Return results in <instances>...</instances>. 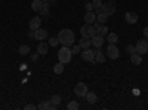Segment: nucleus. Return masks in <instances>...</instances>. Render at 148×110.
I'll list each match as a JSON object with an SVG mask.
<instances>
[{"instance_id":"b1692460","label":"nucleus","mask_w":148,"mask_h":110,"mask_svg":"<svg viewBox=\"0 0 148 110\" xmlns=\"http://www.w3.org/2000/svg\"><path fill=\"white\" fill-rule=\"evenodd\" d=\"M108 15H105L104 12H98V15H96V22H99V24H104L107 21Z\"/></svg>"},{"instance_id":"6e6552de","label":"nucleus","mask_w":148,"mask_h":110,"mask_svg":"<svg viewBox=\"0 0 148 110\" xmlns=\"http://www.w3.org/2000/svg\"><path fill=\"white\" fill-rule=\"evenodd\" d=\"M80 55H82V58L84 59V61H89V63H93L95 64V51H92V49H83L82 52H80Z\"/></svg>"},{"instance_id":"4c0bfd02","label":"nucleus","mask_w":148,"mask_h":110,"mask_svg":"<svg viewBox=\"0 0 148 110\" xmlns=\"http://www.w3.org/2000/svg\"><path fill=\"white\" fill-rule=\"evenodd\" d=\"M37 55H39V52L34 54V55H31V59H37Z\"/></svg>"},{"instance_id":"f8f14e48","label":"nucleus","mask_w":148,"mask_h":110,"mask_svg":"<svg viewBox=\"0 0 148 110\" xmlns=\"http://www.w3.org/2000/svg\"><path fill=\"white\" fill-rule=\"evenodd\" d=\"M104 42H105V39H104V36H101V34H95L92 37V45L95 48H101Z\"/></svg>"},{"instance_id":"ddd939ff","label":"nucleus","mask_w":148,"mask_h":110,"mask_svg":"<svg viewBox=\"0 0 148 110\" xmlns=\"http://www.w3.org/2000/svg\"><path fill=\"white\" fill-rule=\"evenodd\" d=\"M42 26V18L40 17H34L30 19V28L31 30H37V28H40Z\"/></svg>"},{"instance_id":"473e14b6","label":"nucleus","mask_w":148,"mask_h":110,"mask_svg":"<svg viewBox=\"0 0 148 110\" xmlns=\"http://www.w3.org/2000/svg\"><path fill=\"white\" fill-rule=\"evenodd\" d=\"M37 109V106H34V104H27L25 106V110H36Z\"/></svg>"},{"instance_id":"a878e982","label":"nucleus","mask_w":148,"mask_h":110,"mask_svg":"<svg viewBox=\"0 0 148 110\" xmlns=\"http://www.w3.org/2000/svg\"><path fill=\"white\" fill-rule=\"evenodd\" d=\"M92 5H93V8L96 9V12H99L104 3H102V0H92Z\"/></svg>"},{"instance_id":"aec40b11","label":"nucleus","mask_w":148,"mask_h":110,"mask_svg":"<svg viewBox=\"0 0 148 110\" xmlns=\"http://www.w3.org/2000/svg\"><path fill=\"white\" fill-rule=\"evenodd\" d=\"M79 45H80L82 49H88V48H90V45H92V40H89V37H82Z\"/></svg>"},{"instance_id":"f03ea898","label":"nucleus","mask_w":148,"mask_h":110,"mask_svg":"<svg viewBox=\"0 0 148 110\" xmlns=\"http://www.w3.org/2000/svg\"><path fill=\"white\" fill-rule=\"evenodd\" d=\"M73 58V52L68 46H62L61 49L58 51V59H59V63H62V64H68L70 61Z\"/></svg>"},{"instance_id":"72a5a7b5","label":"nucleus","mask_w":148,"mask_h":110,"mask_svg":"<svg viewBox=\"0 0 148 110\" xmlns=\"http://www.w3.org/2000/svg\"><path fill=\"white\" fill-rule=\"evenodd\" d=\"M84 6H86V10H93V9H95V8H93V5H92V3H86V5H84Z\"/></svg>"},{"instance_id":"9d476101","label":"nucleus","mask_w":148,"mask_h":110,"mask_svg":"<svg viewBox=\"0 0 148 110\" xmlns=\"http://www.w3.org/2000/svg\"><path fill=\"white\" fill-rule=\"evenodd\" d=\"M34 39H36V40H46V39H47V31L43 30V28L34 30Z\"/></svg>"},{"instance_id":"5701e85b","label":"nucleus","mask_w":148,"mask_h":110,"mask_svg":"<svg viewBox=\"0 0 148 110\" xmlns=\"http://www.w3.org/2000/svg\"><path fill=\"white\" fill-rule=\"evenodd\" d=\"M42 6H43V2H42V0H33V3H31L33 10H36V12H40Z\"/></svg>"},{"instance_id":"1a4fd4ad","label":"nucleus","mask_w":148,"mask_h":110,"mask_svg":"<svg viewBox=\"0 0 148 110\" xmlns=\"http://www.w3.org/2000/svg\"><path fill=\"white\" fill-rule=\"evenodd\" d=\"M58 106H55L51 100L49 101H43V103H39V106H37V109H40V110H56Z\"/></svg>"},{"instance_id":"39448f33","label":"nucleus","mask_w":148,"mask_h":110,"mask_svg":"<svg viewBox=\"0 0 148 110\" xmlns=\"http://www.w3.org/2000/svg\"><path fill=\"white\" fill-rule=\"evenodd\" d=\"M135 51H136L139 55H145V54L148 52V42H147L145 39L138 40L136 45H135Z\"/></svg>"},{"instance_id":"20e7f679","label":"nucleus","mask_w":148,"mask_h":110,"mask_svg":"<svg viewBox=\"0 0 148 110\" xmlns=\"http://www.w3.org/2000/svg\"><path fill=\"white\" fill-rule=\"evenodd\" d=\"M107 55H108L110 59H117V58L120 57V51H119V48L116 46V43H108Z\"/></svg>"},{"instance_id":"7c9ffc66","label":"nucleus","mask_w":148,"mask_h":110,"mask_svg":"<svg viewBox=\"0 0 148 110\" xmlns=\"http://www.w3.org/2000/svg\"><path fill=\"white\" fill-rule=\"evenodd\" d=\"M80 51H82L80 45H76V46H73V49H71V52H73V54H80Z\"/></svg>"},{"instance_id":"dca6fc26","label":"nucleus","mask_w":148,"mask_h":110,"mask_svg":"<svg viewBox=\"0 0 148 110\" xmlns=\"http://www.w3.org/2000/svg\"><path fill=\"white\" fill-rule=\"evenodd\" d=\"M105 61V55H104V52L99 49V48H98V51H95V64H102Z\"/></svg>"},{"instance_id":"c9c22d12","label":"nucleus","mask_w":148,"mask_h":110,"mask_svg":"<svg viewBox=\"0 0 148 110\" xmlns=\"http://www.w3.org/2000/svg\"><path fill=\"white\" fill-rule=\"evenodd\" d=\"M42 2H43V3H49V5H51V3H55V0H42Z\"/></svg>"},{"instance_id":"a211bd4d","label":"nucleus","mask_w":148,"mask_h":110,"mask_svg":"<svg viewBox=\"0 0 148 110\" xmlns=\"http://www.w3.org/2000/svg\"><path fill=\"white\" fill-rule=\"evenodd\" d=\"M130 61H132L133 66H139L142 63V55H139L138 52H135V54L130 55Z\"/></svg>"},{"instance_id":"bb28decb","label":"nucleus","mask_w":148,"mask_h":110,"mask_svg":"<svg viewBox=\"0 0 148 110\" xmlns=\"http://www.w3.org/2000/svg\"><path fill=\"white\" fill-rule=\"evenodd\" d=\"M53 71L56 73V75H61V73L64 71V64H62V63L55 64V66H53Z\"/></svg>"},{"instance_id":"393cba45","label":"nucleus","mask_w":148,"mask_h":110,"mask_svg":"<svg viewBox=\"0 0 148 110\" xmlns=\"http://www.w3.org/2000/svg\"><path fill=\"white\" fill-rule=\"evenodd\" d=\"M18 52H19L21 55H28V54H30V46H27V45H21V46H19V49H18Z\"/></svg>"},{"instance_id":"c85d7f7f","label":"nucleus","mask_w":148,"mask_h":110,"mask_svg":"<svg viewBox=\"0 0 148 110\" xmlns=\"http://www.w3.org/2000/svg\"><path fill=\"white\" fill-rule=\"evenodd\" d=\"M61 100H62V98H61L59 95H52V98H51V101H52V103H53L55 106H59Z\"/></svg>"},{"instance_id":"f3484780","label":"nucleus","mask_w":148,"mask_h":110,"mask_svg":"<svg viewBox=\"0 0 148 110\" xmlns=\"http://www.w3.org/2000/svg\"><path fill=\"white\" fill-rule=\"evenodd\" d=\"M47 49H49V46L45 42H40L39 45H37V52H39V55H46L47 54Z\"/></svg>"},{"instance_id":"423d86ee","label":"nucleus","mask_w":148,"mask_h":110,"mask_svg":"<svg viewBox=\"0 0 148 110\" xmlns=\"http://www.w3.org/2000/svg\"><path fill=\"white\" fill-rule=\"evenodd\" d=\"M101 12H104L105 15L111 17L116 14V3L114 2H108V3H104L102 8H101Z\"/></svg>"},{"instance_id":"0eeeda50","label":"nucleus","mask_w":148,"mask_h":110,"mask_svg":"<svg viewBox=\"0 0 148 110\" xmlns=\"http://www.w3.org/2000/svg\"><path fill=\"white\" fill-rule=\"evenodd\" d=\"M74 94H76L77 97H86V94H88V86H86V83L79 82L76 86H74Z\"/></svg>"},{"instance_id":"f704fd0d","label":"nucleus","mask_w":148,"mask_h":110,"mask_svg":"<svg viewBox=\"0 0 148 110\" xmlns=\"http://www.w3.org/2000/svg\"><path fill=\"white\" fill-rule=\"evenodd\" d=\"M28 37H30V39H34V30L30 28V31H28Z\"/></svg>"},{"instance_id":"4be33fe9","label":"nucleus","mask_w":148,"mask_h":110,"mask_svg":"<svg viewBox=\"0 0 148 110\" xmlns=\"http://www.w3.org/2000/svg\"><path fill=\"white\" fill-rule=\"evenodd\" d=\"M119 36L116 33H107V42L108 43H117Z\"/></svg>"},{"instance_id":"2f4dec72","label":"nucleus","mask_w":148,"mask_h":110,"mask_svg":"<svg viewBox=\"0 0 148 110\" xmlns=\"http://www.w3.org/2000/svg\"><path fill=\"white\" fill-rule=\"evenodd\" d=\"M49 43H51V46H56L59 43V40H58V37H51V42Z\"/></svg>"},{"instance_id":"7ed1b4c3","label":"nucleus","mask_w":148,"mask_h":110,"mask_svg":"<svg viewBox=\"0 0 148 110\" xmlns=\"http://www.w3.org/2000/svg\"><path fill=\"white\" fill-rule=\"evenodd\" d=\"M80 34H82V37L92 39L93 36L96 34V30H95V27L92 26V24H84V26L80 28Z\"/></svg>"},{"instance_id":"cd10ccee","label":"nucleus","mask_w":148,"mask_h":110,"mask_svg":"<svg viewBox=\"0 0 148 110\" xmlns=\"http://www.w3.org/2000/svg\"><path fill=\"white\" fill-rule=\"evenodd\" d=\"M67 109H68V110H77V109H79V103H77V101H70L68 106H67Z\"/></svg>"},{"instance_id":"e433bc0d","label":"nucleus","mask_w":148,"mask_h":110,"mask_svg":"<svg viewBox=\"0 0 148 110\" xmlns=\"http://www.w3.org/2000/svg\"><path fill=\"white\" fill-rule=\"evenodd\" d=\"M142 33H144V36H145V37H148V27H145Z\"/></svg>"},{"instance_id":"6ab92c4d","label":"nucleus","mask_w":148,"mask_h":110,"mask_svg":"<svg viewBox=\"0 0 148 110\" xmlns=\"http://www.w3.org/2000/svg\"><path fill=\"white\" fill-rule=\"evenodd\" d=\"M49 6H51L49 3H43V6H42V9H40V12H39L42 17H46V18L51 17V10H49Z\"/></svg>"},{"instance_id":"c756f323","label":"nucleus","mask_w":148,"mask_h":110,"mask_svg":"<svg viewBox=\"0 0 148 110\" xmlns=\"http://www.w3.org/2000/svg\"><path fill=\"white\" fill-rule=\"evenodd\" d=\"M126 52H127L129 55L135 54V52H136V51H135V46H133V45H127V46H126Z\"/></svg>"},{"instance_id":"2eb2a0df","label":"nucleus","mask_w":148,"mask_h":110,"mask_svg":"<svg viewBox=\"0 0 148 110\" xmlns=\"http://www.w3.org/2000/svg\"><path fill=\"white\" fill-rule=\"evenodd\" d=\"M96 21V15L93 14V10H88L84 15V22L86 24H93Z\"/></svg>"},{"instance_id":"412c9836","label":"nucleus","mask_w":148,"mask_h":110,"mask_svg":"<svg viewBox=\"0 0 148 110\" xmlns=\"http://www.w3.org/2000/svg\"><path fill=\"white\" fill-rule=\"evenodd\" d=\"M86 100H88V103L93 104V103L98 101V95H96L95 92H89V91H88V94H86Z\"/></svg>"},{"instance_id":"f257e3e1","label":"nucleus","mask_w":148,"mask_h":110,"mask_svg":"<svg viewBox=\"0 0 148 110\" xmlns=\"http://www.w3.org/2000/svg\"><path fill=\"white\" fill-rule=\"evenodd\" d=\"M58 40L59 43L62 45V46H71L74 43V40H76V37H74V33L70 30V28H64V30H61L58 33Z\"/></svg>"},{"instance_id":"4468645a","label":"nucleus","mask_w":148,"mask_h":110,"mask_svg":"<svg viewBox=\"0 0 148 110\" xmlns=\"http://www.w3.org/2000/svg\"><path fill=\"white\" fill-rule=\"evenodd\" d=\"M125 21L127 24H135V22H138V15L133 14V12H126L125 14Z\"/></svg>"},{"instance_id":"9b49d317","label":"nucleus","mask_w":148,"mask_h":110,"mask_svg":"<svg viewBox=\"0 0 148 110\" xmlns=\"http://www.w3.org/2000/svg\"><path fill=\"white\" fill-rule=\"evenodd\" d=\"M93 27H95V30H96V34H101V36H105L107 33H108V28L104 26V24H99V22H93Z\"/></svg>"}]
</instances>
